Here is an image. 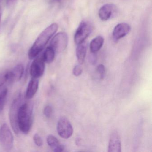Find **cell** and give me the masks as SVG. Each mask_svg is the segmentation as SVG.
Here are the masks:
<instances>
[{
	"label": "cell",
	"instance_id": "1",
	"mask_svg": "<svg viewBox=\"0 0 152 152\" xmlns=\"http://www.w3.org/2000/svg\"><path fill=\"white\" fill-rule=\"evenodd\" d=\"M58 25L54 23L46 28L38 36L35 42L28 51V57L34 59L44 49L49 41L56 32Z\"/></svg>",
	"mask_w": 152,
	"mask_h": 152
},
{
	"label": "cell",
	"instance_id": "2",
	"mask_svg": "<svg viewBox=\"0 0 152 152\" xmlns=\"http://www.w3.org/2000/svg\"><path fill=\"white\" fill-rule=\"evenodd\" d=\"M33 106L29 103L21 105L18 110V123L19 131L24 134L30 132L33 123Z\"/></svg>",
	"mask_w": 152,
	"mask_h": 152
},
{
	"label": "cell",
	"instance_id": "3",
	"mask_svg": "<svg viewBox=\"0 0 152 152\" xmlns=\"http://www.w3.org/2000/svg\"><path fill=\"white\" fill-rule=\"evenodd\" d=\"M21 95L18 94L12 101L10 109L9 118L10 124L14 132L17 135L18 134L19 132L18 123V110L21 105Z\"/></svg>",
	"mask_w": 152,
	"mask_h": 152
},
{
	"label": "cell",
	"instance_id": "4",
	"mask_svg": "<svg viewBox=\"0 0 152 152\" xmlns=\"http://www.w3.org/2000/svg\"><path fill=\"white\" fill-rule=\"evenodd\" d=\"M0 143L6 151H10L14 146V138L10 128L7 124H3L0 128Z\"/></svg>",
	"mask_w": 152,
	"mask_h": 152
},
{
	"label": "cell",
	"instance_id": "5",
	"mask_svg": "<svg viewBox=\"0 0 152 152\" xmlns=\"http://www.w3.org/2000/svg\"><path fill=\"white\" fill-rule=\"evenodd\" d=\"M92 26L89 22L83 21L80 23L74 36L75 42L77 44L84 42L91 33Z\"/></svg>",
	"mask_w": 152,
	"mask_h": 152
},
{
	"label": "cell",
	"instance_id": "6",
	"mask_svg": "<svg viewBox=\"0 0 152 152\" xmlns=\"http://www.w3.org/2000/svg\"><path fill=\"white\" fill-rule=\"evenodd\" d=\"M68 37L65 32L57 34L51 40L50 47L53 49L55 52L60 53L64 50L67 47Z\"/></svg>",
	"mask_w": 152,
	"mask_h": 152
},
{
	"label": "cell",
	"instance_id": "7",
	"mask_svg": "<svg viewBox=\"0 0 152 152\" xmlns=\"http://www.w3.org/2000/svg\"><path fill=\"white\" fill-rule=\"evenodd\" d=\"M58 135L64 139L71 137L73 132V129L69 120L64 117H62L58 120L57 127Z\"/></svg>",
	"mask_w": 152,
	"mask_h": 152
},
{
	"label": "cell",
	"instance_id": "8",
	"mask_svg": "<svg viewBox=\"0 0 152 152\" xmlns=\"http://www.w3.org/2000/svg\"><path fill=\"white\" fill-rule=\"evenodd\" d=\"M45 69V62L43 59L42 55L37 56L33 61L31 68L30 74L32 78H40L44 74Z\"/></svg>",
	"mask_w": 152,
	"mask_h": 152
},
{
	"label": "cell",
	"instance_id": "9",
	"mask_svg": "<svg viewBox=\"0 0 152 152\" xmlns=\"http://www.w3.org/2000/svg\"><path fill=\"white\" fill-rule=\"evenodd\" d=\"M131 29L130 26L126 23L118 24L115 26L113 31V39L115 42L119 40L127 35L130 31Z\"/></svg>",
	"mask_w": 152,
	"mask_h": 152
},
{
	"label": "cell",
	"instance_id": "10",
	"mask_svg": "<svg viewBox=\"0 0 152 152\" xmlns=\"http://www.w3.org/2000/svg\"><path fill=\"white\" fill-rule=\"evenodd\" d=\"M121 139L117 131L112 132L109 138L108 145V152H121Z\"/></svg>",
	"mask_w": 152,
	"mask_h": 152
},
{
	"label": "cell",
	"instance_id": "11",
	"mask_svg": "<svg viewBox=\"0 0 152 152\" xmlns=\"http://www.w3.org/2000/svg\"><path fill=\"white\" fill-rule=\"evenodd\" d=\"M24 72V68L23 65H17L11 71H9L8 81L14 82L21 80Z\"/></svg>",
	"mask_w": 152,
	"mask_h": 152
},
{
	"label": "cell",
	"instance_id": "12",
	"mask_svg": "<svg viewBox=\"0 0 152 152\" xmlns=\"http://www.w3.org/2000/svg\"><path fill=\"white\" fill-rule=\"evenodd\" d=\"M114 6L111 4H105L99 10V16L101 20L106 21L110 19L113 12Z\"/></svg>",
	"mask_w": 152,
	"mask_h": 152
},
{
	"label": "cell",
	"instance_id": "13",
	"mask_svg": "<svg viewBox=\"0 0 152 152\" xmlns=\"http://www.w3.org/2000/svg\"><path fill=\"white\" fill-rule=\"evenodd\" d=\"M39 87V81L37 78H32L28 84L26 93L25 97L27 99L32 98L36 94Z\"/></svg>",
	"mask_w": 152,
	"mask_h": 152
},
{
	"label": "cell",
	"instance_id": "14",
	"mask_svg": "<svg viewBox=\"0 0 152 152\" xmlns=\"http://www.w3.org/2000/svg\"><path fill=\"white\" fill-rule=\"evenodd\" d=\"M47 143L51 150L55 152H63L64 147L55 136L50 135L47 139Z\"/></svg>",
	"mask_w": 152,
	"mask_h": 152
},
{
	"label": "cell",
	"instance_id": "15",
	"mask_svg": "<svg viewBox=\"0 0 152 152\" xmlns=\"http://www.w3.org/2000/svg\"><path fill=\"white\" fill-rule=\"evenodd\" d=\"M87 43L84 42L78 44L76 50V55L78 62L80 64H82L84 62L87 54Z\"/></svg>",
	"mask_w": 152,
	"mask_h": 152
},
{
	"label": "cell",
	"instance_id": "16",
	"mask_svg": "<svg viewBox=\"0 0 152 152\" xmlns=\"http://www.w3.org/2000/svg\"><path fill=\"white\" fill-rule=\"evenodd\" d=\"M104 42V38L101 36H98L93 39L90 44V49L91 53L98 52L102 48Z\"/></svg>",
	"mask_w": 152,
	"mask_h": 152
},
{
	"label": "cell",
	"instance_id": "17",
	"mask_svg": "<svg viewBox=\"0 0 152 152\" xmlns=\"http://www.w3.org/2000/svg\"><path fill=\"white\" fill-rule=\"evenodd\" d=\"M55 53L56 52L50 46L48 47L42 54V56L45 63L48 64L52 63L55 58Z\"/></svg>",
	"mask_w": 152,
	"mask_h": 152
},
{
	"label": "cell",
	"instance_id": "18",
	"mask_svg": "<svg viewBox=\"0 0 152 152\" xmlns=\"http://www.w3.org/2000/svg\"><path fill=\"white\" fill-rule=\"evenodd\" d=\"M8 90L7 88H4L0 91V113L3 110L4 104L7 96Z\"/></svg>",
	"mask_w": 152,
	"mask_h": 152
},
{
	"label": "cell",
	"instance_id": "19",
	"mask_svg": "<svg viewBox=\"0 0 152 152\" xmlns=\"http://www.w3.org/2000/svg\"><path fill=\"white\" fill-rule=\"evenodd\" d=\"M9 80L8 72H3L0 74V88L3 86Z\"/></svg>",
	"mask_w": 152,
	"mask_h": 152
},
{
	"label": "cell",
	"instance_id": "20",
	"mask_svg": "<svg viewBox=\"0 0 152 152\" xmlns=\"http://www.w3.org/2000/svg\"><path fill=\"white\" fill-rule=\"evenodd\" d=\"M33 140L36 145L41 147L43 145V141L41 137L39 134L36 133L33 137Z\"/></svg>",
	"mask_w": 152,
	"mask_h": 152
},
{
	"label": "cell",
	"instance_id": "21",
	"mask_svg": "<svg viewBox=\"0 0 152 152\" xmlns=\"http://www.w3.org/2000/svg\"><path fill=\"white\" fill-rule=\"evenodd\" d=\"M52 112L53 110L52 107L48 105L44 108L43 114L47 118H50L52 115Z\"/></svg>",
	"mask_w": 152,
	"mask_h": 152
},
{
	"label": "cell",
	"instance_id": "22",
	"mask_svg": "<svg viewBox=\"0 0 152 152\" xmlns=\"http://www.w3.org/2000/svg\"><path fill=\"white\" fill-rule=\"evenodd\" d=\"M97 71L98 72L100 75V78L103 79L104 77L105 74V69L104 65L100 64L97 67Z\"/></svg>",
	"mask_w": 152,
	"mask_h": 152
},
{
	"label": "cell",
	"instance_id": "23",
	"mask_svg": "<svg viewBox=\"0 0 152 152\" xmlns=\"http://www.w3.org/2000/svg\"><path fill=\"white\" fill-rule=\"evenodd\" d=\"M83 72V68L80 66L77 65L74 68L73 73L75 76H80Z\"/></svg>",
	"mask_w": 152,
	"mask_h": 152
},
{
	"label": "cell",
	"instance_id": "24",
	"mask_svg": "<svg viewBox=\"0 0 152 152\" xmlns=\"http://www.w3.org/2000/svg\"><path fill=\"white\" fill-rule=\"evenodd\" d=\"M96 60L97 57L96 53H91V55L89 56L90 62L91 63V64H96Z\"/></svg>",
	"mask_w": 152,
	"mask_h": 152
},
{
	"label": "cell",
	"instance_id": "25",
	"mask_svg": "<svg viewBox=\"0 0 152 152\" xmlns=\"http://www.w3.org/2000/svg\"><path fill=\"white\" fill-rule=\"evenodd\" d=\"M18 0H6V4L9 7H12L14 6Z\"/></svg>",
	"mask_w": 152,
	"mask_h": 152
},
{
	"label": "cell",
	"instance_id": "26",
	"mask_svg": "<svg viewBox=\"0 0 152 152\" xmlns=\"http://www.w3.org/2000/svg\"><path fill=\"white\" fill-rule=\"evenodd\" d=\"M1 15H2V10H1V7H0V24H1Z\"/></svg>",
	"mask_w": 152,
	"mask_h": 152
},
{
	"label": "cell",
	"instance_id": "27",
	"mask_svg": "<svg viewBox=\"0 0 152 152\" xmlns=\"http://www.w3.org/2000/svg\"><path fill=\"white\" fill-rule=\"evenodd\" d=\"M61 0H50V1L53 2H58L61 1Z\"/></svg>",
	"mask_w": 152,
	"mask_h": 152
},
{
	"label": "cell",
	"instance_id": "28",
	"mask_svg": "<svg viewBox=\"0 0 152 152\" xmlns=\"http://www.w3.org/2000/svg\"><path fill=\"white\" fill-rule=\"evenodd\" d=\"M2 0H0V2H1L2 1Z\"/></svg>",
	"mask_w": 152,
	"mask_h": 152
}]
</instances>
